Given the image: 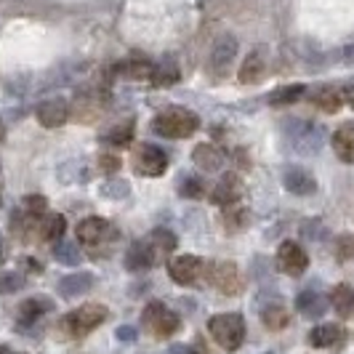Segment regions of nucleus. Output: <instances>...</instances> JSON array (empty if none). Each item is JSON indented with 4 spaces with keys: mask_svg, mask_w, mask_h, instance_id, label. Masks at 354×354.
<instances>
[{
    "mask_svg": "<svg viewBox=\"0 0 354 354\" xmlns=\"http://www.w3.org/2000/svg\"><path fill=\"white\" fill-rule=\"evenodd\" d=\"M104 319H106V306H102V304H83V306L72 309L70 315L59 322V330L67 338H86Z\"/></svg>",
    "mask_w": 354,
    "mask_h": 354,
    "instance_id": "nucleus-1",
    "label": "nucleus"
},
{
    "mask_svg": "<svg viewBox=\"0 0 354 354\" xmlns=\"http://www.w3.org/2000/svg\"><path fill=\"white\" fill-rule=\"evenodd\" d=\"M208 333L224 352H237L245 341V319L234 312L216 315L208 319Z\"/></svg>",
    "mask_w": 354,
    "mask_h": 354,
    "instance_id": "nucleus-2",
    "label": "nucleus"
},
{
    "mask_svg": "<svg viewBox=\"0 0 354 354\" xmlns=\"http://www.w3.org/2000/svg\"><path fill=\"white\" fill-rule=\"evenodd\" d=\"M152 128H155V133L165 136V139H187L200 128V118L189 109L174 106V109L160 112L158 118L152 120Z\"/></svg>",
    "mask_w": 354,
    "mask_h": 354,
    "instance_id": "nucleus-3",
    "label": "nucleus"
},
{
    "mask_svg": "<svg viewBox=\"0 0 354 354\" xmlns=\"http://www.w3.org/2000/svg\"><path fill=\"white\" fill-rule=\"evenodd\" d=\"M142 322H144V328L155 338H171L178 330V325H181L176 312H171L165 304H160V301H152L144 306Z\"/></svg>",
    "mask_w": 354,
    "mask_h": 354,
    "instance_id": "nucleus-4",
    "label": "nucleus"
},
{
    "mask_svg": "<svg viewBox=\"0 0 354 354\" xmlns=\"http://www.w3.org/2000/svg\"><path fill=\"white\" fill-rule=\"evenodd\" d=\"M208 280L224 296L243 293V274H240L237 264H232V261H216V264L208 266Z\"/></svg>",
    "mask_w": 354,
    "mask_h": 354,
    "instance_id": "nucleus-5",
    "label": "nucleus"
},
{
    "mask_svg": "<svg viewBox=\"0 0 354 354\" xmlns=\"http://www.w3.org/2000/svg\"><path fill=\"white\" fill-rule=\"evenodd\" d=\"M277 266L288 277H301L306 272V266H309V256L296 240H285L283 245L277 248Z\"/></svg>",
    "mask_w": 354,
    "mask_h": 354,
    "instance_id": "nucleus-6",
    "label": "nucleus"
},
{
    "mask_svg": "<svg viewBox=\"0 0 354 354\" xmlns=\"http://www.w3.org/2000/svg\"><path fill=\"white\" fill-rule=\"evenodd\" d=\"M168 274H171V280L178 285H195L197 280L205 274V261H203L200 256H192V253L176 256V259H171V264H168Z\"/></svg>",
    "mask_w": 354,
    "mask_h": 354,
    "instance_id": "nucleus-7",
    "label": "nucleus"
},
{
    "mask_svg": "<svg viewBox=\"0 0 354 354\" xmlns=\"http://www.w3.org/2000/svg\"><path fill=\"white\" fill-rule=\"evenodd\" d=\"M133 168L139 174H144V176H160L168 168V158H165V152L160 147H155V144H142L133 152Z\"/></svg>",
    "mask_w": 354,
    "mask_h": 354,
    "instance_id": "nucleus-8",
    "label": "nucleus"
},
{
    "mask_svg": "<svg viewBox=\"0 0 354 354\" xmlns=\"http://www.w3.org/2000/svg\"><path fill=\"white\" fill-rule=\"evenodd\" d=\"M75 232H77V240H80L83 245H91V248H96V245H102V243L115 237L112 224H109L106 218H99V216L83 218V221L75 227Z\"/></svg>",
    "mask_w": 354,
    "mask_h": 354,
    "instance_id": "nucleus-9",
    "label": "nucleus"
},
{
    "mask_svg": "<svg viewBox=\"0 0 354 354\" xmlns=\"http://www.w3.org/2000/svg\"><path fill=\"white\" fill-rule=\"evenodd\" d=\"M158 250L155 245L149 243V237H144V240H136L128 253H125V266L131 269V272H144V269H149V266H155L158 261Z\"/></svg>",
    "mask_w": 354,
    "mask_h": 354,
    "instance_id": "nucleus-10",
    "label": "nucleus"
},
{
    "mask_svg": "<svg viewBox=\"0 0 354 354\" xmlns=\"http://www.w3.org/2000/svg\"><path fill=\"white\" fill-rule=\"evenodd\" d=\"M35 118L43 128H62L70 120V104L64 99H48L37 106Z\"/></svg>",
    "mask_w": 354,
    "mask_h": 354,
    "instance_id": "nucleus-11",
    "label": "nucleus"
},
{
    "mask_svg": "<svg viewBox=\"0 0 354 354\" xmlns=\"http://www.w3.org/2000/svg\"><path fill=\"white\" fill-rule=\"evenodd\" d=\"M240 197H243V181L234 174H227L211 189V203L213 205H221V208H232Z\"/></svg>",
    "mask_w": 354,
    "mask_h": 354,
    "instance_id": "nucleus-12",
    "label": "nucleus"
},
{
    "mask_svg": "<svg viewBox=\"0 0 354 354\" xmlns=\"http://www.w3.org/2000/svg\"><path fill=\"white\" fill-rule=\"evenodd\" d=\"M269 70V56H266L264 48H256L245 56V62L240 64V72H237V80L240 83H259L261 77Z\"/></svg>",
    "mask_w": 354,
    "mask_h": 354,
    "instance_id": "nucleus-13",
    "label": "nucleus"
},
{
    "mask_svg": "<svg viewBox=\"0 0 354 354\" xmlns=\"http://www.w3.org/2000/svg\"><path fill=\"white\" fill-rule=\"evenodd\" d=\"M237 56V40L232 35H221L216 43H213V51H211V70L216 75H224L230 70V64L234 62Z\"/></svg>",
    "mask_w": 354,
    "mask_h": 354,
    "instance_id": "nucleus-14",
    "label": "nucleus"
},
{
    "mask_svg": "<svg viewBox=\"0 0 354 354\" xmlns=\"http://www.w3.org/2000/svg\"><path fill=\"white\" fill-rule=\"evenodd\" d=\"M64 230H67V221L62 213H46L37 218L35 237L40 243H59L64 240Z\"/></svg>",
    "mask_w": 354,
    "mask_h": 354,
    "instance_id": "nucleus-15",
    "label": "nucleus"
},
{
    "mask_svg": "<svg viewBox=\"0 0 354 354\" xmlns=\"http://www.w3.org/2000/svg\"><path fill=\"white\" fill-rule=\"evenodd\" d=\"M283 184L288 192L301 195V197L317 192V178L312 176L309 171H304V168H288L283 174Z\"/></svg>",
    "mask_w": 354,
    "mask_h": 354,
    "instance_id": "nucleus-16",
    "label": "nucleus"
},
{
    "mask_svg": "<svg viewBox=\"0 0 354 354\" xmlns=\"http://www.w3.org/2000/svg\"><path fill=\"white\" fill-rule=\"evenodd\" d=\"M309 102L317 109H322V112L333 115L344 106V96H341V88H336V86H319V88L309 93Z\"/></svg>",
    "mask_w": 354,
    "mask_h": 354,
    "instance_id": "nucleus-17",
    "label": "nucleus"
},
{
    "mask_svg": "<svg viewBox=\"0 0 354 354\" xmlns=\"http://www.w3.org/2000/svg\"><path fill=\"white\" fill-rule=\"evenodd\" d=\"M192 162L200 171L213 174V171H218L224 165V152L218 147H213V144H197L195 152H192Z\"/></svg>",
    "mask_w": 354,
    "mask_h": 354,
    "instance_id": "nucleus-18",
    "label": "nucleus"
},
{
    "mask_svg": "<svg viewBox=\"0 0 354 354\" xmlns=\"http://www.w3.org/2000/svg\"><path fill=\"white\" fill-rule=\"evenodd\" d=\"M341 338H344V330L338 328L336 322H325V325H317V328L309 333V344H312L315 349H330V346L341 344Z\"/></svg>",
    "mask_w": 354,
    "mask_h": 354,
    "instance_id": "nucleus-19",
    "label": "nucleus"
},
{
    "mask_svg": "<svg viewBox=\"0 0 354 354\" xmlns=\"http://www.w3.org/2000/svg\"><path fill=\"white\" fill-rule=\"evenodd\" d=\"M333 152L338 160L354 162V123L338 125V131L333 133Z\"/></svg>",
    "mask_w": 354,
    "mask_h": 354,
    "instance_id": "nucleus-20",
    "label": "nucleus"
},
{
    "mask_svg": "<svg viewBox=\"0 0 354 354\" xmlns=\"http://www.w3.org/2000/svg\"><path fill=\"white\" fill-rule=\"evenodd\" d=\"M93 288V274L88 272H77V274H67L62 283H59V293L64 299H75V296H83Z\"/></svg>",
    "mask_w": 354,
    "mask_h": 354,
    "instance_id": "nucleus-21",
    "label": "nucleus"
},
{
    "mask_svg": "<svg viewBox=\"0 0 354 354\" xmlns=\"http://www.w3.org/2000/svg\"><path fill=\"white\" fill-rule=\"evenodd\" d=\"M330 304H333V309L338 312V317L344 319H352L354 317V288L346 283H341L333 288V293H330Z\"/></svg>",
    "mask_w": 354,
    "mask_h": 354,
    "instance_id": "nucleus-22",
    "label": "nucleus"
},
{
    "mask_svg": "<svg viewBox=\"0 0 354 354\" xmlns=\"http://www.w3.org/2000/svg\"><path fill=\"white\" fill-rule=\"evenodd\" d=\"M296 309L301 312L304 317H322V312L328 309V301H325V296H319L315 290H304L301 296L296 299Z\"/></svg>",
    "mask_w": 354,
    "mask_h": 354,
    "instance_id": "nucleus-23",
    "label": "nucleus"
},
{
    "mask_svg": "<svg viewBox=\"0 0 354 354\" xmlns=\"http://www.w3.org/2000/svg\"><path fill=\"white\" fill-rule=\"evenodd\" d=\"M304 96H306V88L301 83L296 86H280L269 93V104L272 106H290V104H299Z\"/></svg>",
    "mask_w": 354,
    "mask_h": 354,
    "instance_id": "nucleus-24",
    "label": "nucleus"
},
{
    "mask_svg": "<svg viewBox=\"0 0 354 354\" xmlns=\"http://www.w3.org/2000/svg\"><path fill=\"white\" fill-rule=\"evenodd\" d=\"M51 309H53L51 299H27V301H21V306H19L17 317L19 322H35L37 317H43Z\"/></svg>",
    "mask_w": 354,
    "mask_h": 354,
    "instance_id": "nucleus-25",
    "label": "nucleus"
},
{
    "mask_svg": "<svg viewBox=\"0 0 354 354\" xmlns=\"http://www.w3.org/2000/svg\"><path fill=\"white\" fill-rule=\"evenodd\" d=\"M133 131H136V128H133V120L112 125L104 133V142L109 144V147H128V144L133 142Z\"/></svg>",
    "mask_w": 354,
    "mask_h": 354,
    "instance_id": "nucleus-26",
    "label": "nucleus"
},
{
    "mask_svg": "<svg viewBox=\"0 0 354 354\" xmlns=\"http://www.w3.org/2000/svg\"><path fill=\"white\" fill-rule=\"evenodd\" d=\"M178 67L176 62H160L155 64V72H152V83L160 86V88H168V86H176L178 83Z\"/></svg>",
    "mask_w": 354,
    "mask_h": 354,
    "instance_id": "nucleus-27",
    "label": "nucleus"
},
{
    "mask_svg": "<svg viewBox=\"0 0 354 354\" xmlns=\"http://www.w3.org/2000/svg\"><path fill=\"white\" fill-rule=\"evenodd\" d=\"M152 72H155V62L149 59H131L123 64V75L133 80H152Z\"/></svg>",
    "mask_w": 354,
    "mask_h": 354,
    "instance_id": "nucleus-28",
    "label": "nucleus"
},
{
    "mask_svg": "<svg viewBox=\"0 0 354 354\" xmlns=\"http://www.w3.org/2000/svg\"><path fill=\"white\" fill-rule=\"evenodd\" d=\"M261 319H264V325L269 330H283V328H288V322H290V315H288V309H283L280 304H272V306L264 309Z\"/></svg>",
    "mask_w": 354,
    "mask_h": 354,
    "instance_id": "nucleus-29",
    "label": "nucleus"
},
{
    "mask_svg": "<svg viewBox=\"0 0 354 354\" xmlns=\"http://www.w3.org/2000/svg\"><path fill=\"white\" fill-rule=\"evenodd\" d=\"M205 184L195 176H187L178 181V195L181 197H189V200H200V197H205Z\"/></svg>",
    "mask_w": 354,
    "mask_h": 354,
    "instance_id": "nucleus-30",
    "label": "nucleus"
},
{
    "mask_svg": "<svg viewBox=\"0 0 354 354\" xmlns=\"http://www.w3.org/2000/svg\"><path fill=\"white\" fill-rule=\"evenodd\" d=\"M149 243L155 245L158 256H165V253H171V250L176 248V237H174L168 230H155L152 234H149Z\"/></svg>",
    "mask_w": 354,
    "mask_h": 354,
    "instance_id": "nucleus-31",
    "label": "nucleus"
},
{
    "mask_svg": "<svg viewBox=\"0 0 354 354\" xmlns=\"http://www.w3.org/2000/svg\"><path fill=\"white\" fill-rule=\"evenodd\" d=\"M53 256H56V261H59V264H67V266L80 264V250H77V245H72V243H64V240L56 245Z\"/></svg>",
    "mask_w": 354,
    "mask_h": 354,
    "instance_id": "nucleus-32",
    "label": "nucleus"
},
{
    "mask_svg": "<svg viewBox=\"0 0 354 354\" xmlns=\"http://www.w3.org/2000/svg\"><path fill=\"white\" fill-rule=\"evenodd\" d=\"M333 250H336L338 261H349V259H354V232L341 234V237L336 240V245H333Z\"/></svg>",
    "mask_w": 354,
    "mask_h": 354,
    "instance_id": "nucleus-33",
    "label": "nucleus"
},
{
    "mask_svg": "<svg viewBox=\"0 0 354 354\" xmlns=\"http://www.w3.org/2000/svg\"><path fill=\"white\" fill-rule=\"evenodd\" d=\"M248 221H250V216H248L245 208H232V211L224 213V224H227L232 232L245 230V227H248Z\"/></svg>",
    "mask_w": 354,
    "mask_h": 354,
    "instance_id": "nucleus-34",
    "label": "nucleus"
},
{
    "mask_svg": "<svg viewBox=\"0 0 354 354\" xmlns=\"http://www.w3.org/2000/svg\"><path fill=\"white\" fill-rule=\"evenodd\" d=\"M24 285V277L19 272H0V293H17Z\"/></svg>",
    "mask_w": 354,
    "mask_h": 354,
    "instance_id": "nucleus-35",
    "label": "nucleus"
},
{
    "mask_svg": "<svg viewBox=\"0 0 354 354\" xmlns=\"http://www.w3.org/2000/svg\"><path fill=\"white\" fill-rule=\"evenodd\" d=\"M46 208H48V203H46V197H40V195H30V197H24V208L21 211L24 213H30V216H35V218H40V216H46Z\"/></svg>",
    "mask_w": 354,
    "mask_h": 354,
    "instance_id": "nucleus-36",
    "label": "nucleus"
},
{
    "mask_svg": "<svg viewBox=\"0 0 354 354\" xmlns=\"http://www.w3.org/2000/svg\"><path fill=\"white\" fill-rule=\"evenodd\" d=\"M99 165H102V171H104V174H115V171H118V168H120V158H115V155H102V158H99Z\"/></svg>",
    "mask_w": 354,
    "mask_h": 354,
    "instance_id": "nucleus-37",
    "label": "nucleus"
},
{
    "mask_svg": "<svg viewBox=\"0 0 354 354\" xmlns=\"http://www.w3.org/2000/svg\"><path fill=\"white\" fill-rule=\"evenodd\" d=\"M341 96H344V104L354 106V83H346V86L341 88Z\"/></svg>",
    "mask_w": 354,
    "mask_h": 354,
    "instance_id": "nucleus-38",
    "label": "nucleus"
},
{
    "mask_svg": "<svg viewBox=\"0 0 354 354\" xmlns=\"http://www.w3.org/2000/svg\"><path fill=\"white\" fill-rule=\"evenodd\" d=\"M118 338H120V341H133V338H136V330H133V328H120V330H118Z\"/></svg>",
    "mask_w": 354,
    "mask_h": 354,
    "instance_id": "nucleus-39",
    "label": "nucleus"
},
{
    "mask_svg": "<svg viewBox=\"0 0 354 354\" xmlns=\"http://www.w3.org/2000/svg\"><path fill=\"white\" fill-rule=\"evenodd\" d=\"M171 354H195V352H192L189 346H181V344H178V346H174V349H171Z\"/></svg>",
    "mask_w": 354,
    "mask_h": 354,
    "instance_id": "nucleus-40",
    "label": "nucleus"
},
{
    "mask_svg": "<svg viewBox=\"0 0 354 354\" xmlns=\"http://www.w3.org/2000/svg\"><path fill=\"white\" fill-rule=\"evenodd\" d=\"M3 259H6V240L0 237V264H3Z\"/></svg>",
    "mask_w": 354,
    "mask_h": 354,
    "instance_id": "nucleus-41",
    "label": "nucleus"
},
{
    "mask_svg": "<svg viewBox=\"0 0 354 354\" xmlns=\"http://www.w3.org/2000/svg\"><path fill=\"white\" fill-rule=\"evenodd\" d=\"M3 136H6V128H3V123H0V142H3Z\"/></svg>",
    "mask_w": 354,
    "mask_h": 354,
    "instance_id": "nucleus-42",
    "label": "nucleus"
}]
</instances>
